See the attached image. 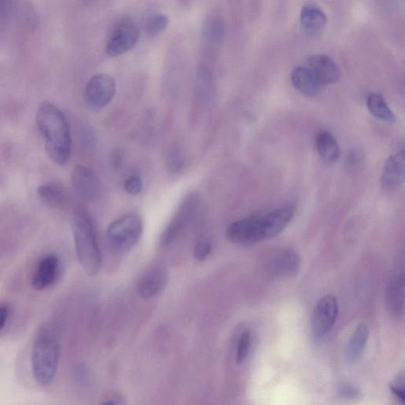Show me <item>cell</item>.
Here are the masks:
<instances>
[{
	"instance_id": "obj_30",
	"label": "cell",
	"mask_w": 405,
	"mask_h": 405,
	"mask_svg": "<svg viewBox=\"0 0 405 405\" xmlns=\"http://www.w3.org/2000/svg\"><path fill=\"white\" fill-rule=\"evenodd\" d=\"M211 243L206 241H201L195 248V258L200 261L205 260L211 253Z\"/></svg>"
},
{
	"instance_id": "obj_12",
	"label": "cell",
	"mask_w": 405,
	"mask_h": 405,
	"mask_svg": "<svg viewBox=\"0 0 405 405\" xmlns=\"http://www.w3.org/2000/svg\"><path fill=\"white\" fill-rule=\"evenodd\" d=\"M386 307L391 317L400 318L404 309V275L399 270L392 275L387 286L385 293Z\"/></svg>"
},
{
	"instance_id": "obj_23",
	"label": "cell",
	"mask_w": 405,
	"mask_h": 405,
	"mask_svg": "<svg viewBox=\"0 0 405 405\" xmlns=\"http://www.w3.org/2000/svg\"><path fill=\"white\" fill-rule=\"evenodd\" d=\"M226 25L222 19L216 16L208 17L205 21L202 34L205 38L213 44H220L225 38Z\"/></svg>"
},
{
	"instance_id": "obj_18",
	"label": "cell",
	"mask_w": 405,
	"mask_h": 405,
	"mask_svg": "<svg viewBox=\"0 0 405 405\" xmlns=\"http://www.w3.org/2000/svg\"><path fill=\"white\" fill-rule=\"evenodd\" d=\"M369 338V327L360 323L351 335L345 349V360L349 365H354L360 360L364 351Z\"/></svg>"
},
{
	"instance_id": "obj_13",
	"label": "cell",
	"mask_w": 405,
	"mask_h": 405,
	"mask_svg": "<svg viewBox=\"0 0 405 405\" xmlns=\"http://www.w3.org/2000/svg\"><path fill=\"white\" fill-rule=\"evenodd\" d=\"M309 68L323 86L333 84L341 77L337 64L326 55H314L308 59Z\"/></svg>"
},
{
	"instance_id": "obj_22",
	"label": "cell",
	"mask_w": 405,
	"mask_h": 405,
	"mask_svg": "<svg viewBox=\"0 0 405 405\" xmlns=\"http://www.w3.org/2000/svg\"><path fill=\"white\" fill-rule=\"evenodd\" d=\"M38 194L45 204L52 208L63 207L66 201L64 190L57 184H44L38 188Z\"/></svg>"
},
{
	"instance_id": "obj_11",
	"label": "cell",
	"mask_w": 405,
	"mask_h": 405,
	"mask_svg": "<svg viewBox=\"0 0 405 405\" xmlns=\"http://www.w3.org/2000/svg\"><path fill=\"white\" fill-rule=\"evenodd\" d=\"M61 269V263L57 256L50 254L41 259L36 267L32 279V286L35 290H43L54 284Z\"/></svg>"
},
{
	"instance_id": "obj_25",
	"label": "cell",
	"mask_w": 405,
	"mask_h": 405,
	"mask_svg": "<svg viewBox=\"0 0 405 405\" xmlns=\"http://www.w3.org/2000/svg\"><path fill=\"white\" fill-rule=\"evenodd\" d=\"M252 332L249 329L244 331L240 339H238L236 362L237 364H242L246 361L251 348Z\"/></svg>"
},
{
	"instance_id": "obj_28",
	"label": "cell",
	"mask_w": 405,
	"mask_h": 405,
	"mask_svg": "<svg viewBox=\"0 0 405 405\" xmlns=\"http://www.w3.org/2000/svg\"><path fill=\"white\" fill-rule=\"evenodd\" d=\"M338 395L347 400H355L360 397L361 391L358 387L353 384L344 383L339 386Z\"/></svg>"
},
{
	"instance_id": "obj_7",
	"label": "cell",
	"mask_w": 405,
	"mask_h": 405,
	"mask_svg": "<svg viewBox=\"0 0 405 405\" xmlns=\"http://www.w3.org/2000/svg\"><path fill=\"white\" fill-rule=\"evenodd\" d=\"M140 31L135 22L124 20L117 24L107 41L105 52L110 57H118L128 52L137 43Z\"/></svg>"
},
{
	"instance_id": "obj_4",
	"label": "cell",
	"mask_w": 405,
	"mask_h": 405,
	"mask_svg": "<svg viewBox=\"0 0 405 405\" xmlns=\"http://www.w3.org/2000/svg\"><path fill=\"white\" fill-rule=\"evenodd\" d=\"M142 233L141 219L136 214H127L112 223L106 238L110 248L116 253H126L139 242Z\"/></svg>"
},
{
	"instance_id": "obj_27",
	"label": "cell",
	"mask_w": 405,
	"mask_h": 405,
	"mask_svg": "<svg viewBox=\"0 0 405 405\" xmlns=\"http://www.w3.org/2000/svg\"><path fill=\"white\" fill-rule=\"evenodd\" d=\"M183 158L178 149L172 150L166 158V168L171 174L179 172L183 168Z\"/></svg>"
},
{
	"instance_id": "obj_31",
	"label": "cell",
	"mask_w": 405,
	"mask_h": 405,
	"mask_svg": "<svg viewBox=\"0 0 405 405\" xmlns=\"http://www.w3.org/2000/svg\"><path fill=\"white\" fill-rule=\"evenodd\" d=\"M10 309L6 304H0V332H1L6 325H7L9 318Z\"/></svg>"
},
{
	"instance_id": "obj_20",
	"label": "cell",
	"mask_w": 405,
	"mask_h": 405,
	"mask_svg": "<svg viewBox=\"0 0 405 405\" xmlns=\"http://www.w3.org/2000/svg\"><path fill=\"white\" fill-rule=\"evenodd\" d=\"M316 148L319 156L327 163L337 162L339 157L337 141L331 133L321 132L316 137Z\"/></svg>"
},
{
	"instance_id": "obj_1",
	"label": "cell",
	"mask_w": 405,
	"mask_h": 405,
	"mask_svg": "<svg viewBox=\"0 0 405 405\" xmlns=\"http://www.w3.org/2000/svg\"><path fill=\"white\" fill-rule=\"evenodd\" d=\"M36 122L50 159L59 165L67 163L71 156V140L66 116L54 104L44 101L38 107Z\"/></svg>"
},
{
	"instance_id": "obj_10",
	"label": "cell",
	"mask_w": 405,
	"mask_h": 405,
	"mask_svg": "<svg viewBox=\"0 0 405 405\" xmlns=\"http://www.w3.org/2000/svg\"><path fill=\"white\" fill-rule=\"evenodd\" d=\"M198 199L195 196H190L184 200L178 208L175 216L171 220V222L166 228L162 237V242L164 245L174 242L176 238L180 235L182 231L186 228L193 217L196 209Z\"/></svg>"
},
{
	"instance_id": "obj_8",
	"label": "cell",
	"mask_w": 405,
	"mask_h": 405,
	"mask_svg": "<svg viewBox=\"0 0 405 405\" xmlns=\"http://www.w3.org/2000/svg\"><path fill=\"white\" fill-rule=\"evenodd\" d=\"M337 297L327 295L316 304L312 320V330L316 339L325 337L334 326L338 314Z\"/></svg>"
},
{
	"instance_id": "obj_33",
	"label": "cell",
	"mask_w": 405,
	"mask_h": 405,
	"mask_svg": "<svg viewBox=\"0 0 405 405\" xmlns=\"http://www.w3.org/2000/svg\"><path fill=\"white\" fill-rule=\"evenodd\" d=\"M6 20V0H0V31H3Z\"/></svg>"
},
{
	"instance_id": "obj_9",
	"label": "cell",
	"mask_w": 405,
	"mask_h": 405,
	"mask_svg": "<svg viewBox=\"0 0 405 405\" xmlns=\"http://www.w3.org/2000/svg\"><path fill=\"white\" fill-rule=\"evenodd\" d=\"M73 186L77 195L82 200L91 201L97 198L100 193L99 178L93 170L77 165L71 176Z\"/></svg>"
},
{
	"instance_id": "obj_3",
	"label": "cell",
	"mask_w": 405,
	"mask_h": 405,
	"mask_svg": "<svg viewBox=\"0 0 405 405\" xmlns=\"http://www.w3.org/2000/svg\"><path fill=\"white\" fill-rule=\"evenodd\" d=\"M75 251L80 263L90 276L96 275L101 265V256L96 230L90 214L82 206H77L71 219Z\"/></svg>"
},
{
	"instance_id": "obj_26",
	"label": "cell",
	"mask_w": 405,
	"mask_h": 405,
	"mask_svg": "<svg viewBox=\"0 0 405 405\" xmlns=\"http://www.w3.org/2000/svg\"><path fill=\"white\" fill-rule=\"evenodd\" d=\"M404 372L399 373L389 384L390 391L402 404L405 402Z\"/></svg>"
},
{
	"instance_id": "obj_21",
	"label": "cell",
	"mask_w": 405,
	"mask_h": 405,
	"mask_svg": "<svg viewBox=\"0 0 405 405\" xmlns=\"http://www.w3.org/2000/svg\"><path fill=\"white\" fill-rule=\"evenodd\" d=\"M367 108L371 115L378 120L394 123L396 121L395 113L390 110L388 104L380 94L369 95L367 101Z\"/></svg>"
},
{
	"instance_id": "obj_2",
	"label": "cell",
	"mask_w": 405,
	"mask_h": 405,
	"mask_svg": "<svg viewBox=\"0 0 405 405\" xmlns=\"http://www.w3.org/2000/svg\"><path fill=\"white\" fill-rule=\"evenodd\" d=\"M61 357V344L57 327L46 323L36 333L31 353L34 378L41 386H50L54 382Z\"/></svg>"
},
{
	"instance_id": "obj_29",
	"label": "cell",
	"mask_w": 405,
	"mask_h": 405,
	"mask_svg": "<svg viewBox=\"0 0 405 405\" xmlns=\"http://www.w3.org/2000/svg\"><path fill=\"white\" fill-rule=\"evenodd\" d=\"M124 186L128 193L131 195H137L142 191V181L138 176L129 177L128 179L125 181Z\"/></svg>"
},
{
	"instance_id": "obj_16",
	"label": "cell",
	"mask_w": 405,
	"mask_h": 405,
	"mask_svg": "<svg viewBox=\"0 0 405 405\" xmlns=\"http://www.w3.org/2000/svg\"><path fill=\"white\" fill-rule=\"evenodd\" d=\"M301 258L294 250L279 253L272 262L271 272L277 278H288L300 271Z\"/></svg>"
},
{
	"instance_id": "obj_5",
	"label": "cell",
	"mask_w": 405,
	"mask_h": 405,
	"mask_svg": "<svg viewBox=\"0 0 405 405\" xmlns=\"http://www.w3.org/2000/svg\"><path fill=\"white\" fill-rule=\"evenodd\" d=\"M226 237L230 242L242 246L269 240L265 214L250 216L232 223L226 231Z\"/></svg>"
},
{
	"instance_id": "obj_14",
	"label": "cell",
	"mask_w": 405,
	"mask_h": 405,
	"mask_svg": "<svg viewBox=\"0 0 405 405\" xmlns=\"http://www.w3.org/2000/svg\"><path fill=\"white\" fill-rule=\"evenodd\" d=\"M405 174L404 152H397L390 156L384 165L382 186L385 190L395 189L403 184Z\"/></svg>"
},
{
	"instance_id": "obj_15",
	"label": "cell",
	"mask_w": 405,
	"mask_h": 405,
	"mask_svg": "<svg viewBox=\"0 0 405 405\" xmlns=\"http://www.w3.org/2000/svg\"><path fill=\"white\" fill-rule=\"evenodd\" d=\"M290 80L296 90L307 97L318 96L323 87L308 67L295 68L290 75Z\"/></svg>"
},
{
	"instance_id": "obj_6",
	"label": "cell",
	"mask_w": 405,
	"mask_h": 405,
	"mask_svg": "<svg viewBox=\"0 0 405 405\" xmlns=\"http://www.w3.org/2000/svg\"><path fill=\"white\" fill-rule=\"evenodd\" d=\"M117 92V83L108 74H98L89 80L85 88V103L92 111H99L108 105Z\"/></svg>"
},
{
	"instance_id": "obj_24",
	"label": "cell",
	"mask_w": 405,
	"mask_h": 405,
	"mask_svg": "<svg viewBox=\"0 0 405 405\" xmlns=\"http://www.w3.org/2000/svg\"><path fill=\"white\" fill-rule=\"evenodd\" d=\"M169 17L164 14L154 15L149 17L145 25L148 37L154 38L163 34L169 26Z\"/></svg>"
},
{
	"instance_id": "obj_19",
	"label": "cell",
	"mask_w": 405,
	"mask_h": 405,
	"mask_svg": "<svg viewBox=\"0 0 405 405\" xmlns=\"http://www.w3.org/2000/svg\"><path fill=\"white\" fill-rule=\"evenodd\" d=\"M300 21L302 27L309 33L323 31L326 26L327 17L324 11L314 5L304 6L301 10Z\"/></svg>"
},
{
	"instance_id": "obj_17",
	"label": "cell",
	"mask_w": 405,
	"mask_h": 405,
	"mask_svg": "<svg viewBox=\"0 0 405 405\" xmlns=\"http://www.w3.org/2000/svg\"><path fill=\"white\" fill-rule=\"evenodd\" d=\"M166 272L161 267H154L145 274L138 284V293L144 299H151L164 288L166 282Z\"/></svg>"
},
{
	"instance_id": "obj_32",
	"label": "cell",
	"mask_w": 405,
	"mask_h": 405,
	"mask_svg": "<svg viewBox=\"0 0 405 405\" xmlns=\"http://www.w3.org/2000/svg\"><path fill=\"white\" fill-rule=\"evenodd\" d=\"M359 156L360 154L355 152L350 154L347 161L348 168L349 169L356 170L357 168H359L360 164V158Z\"/></svg>"
}]
</instances>
